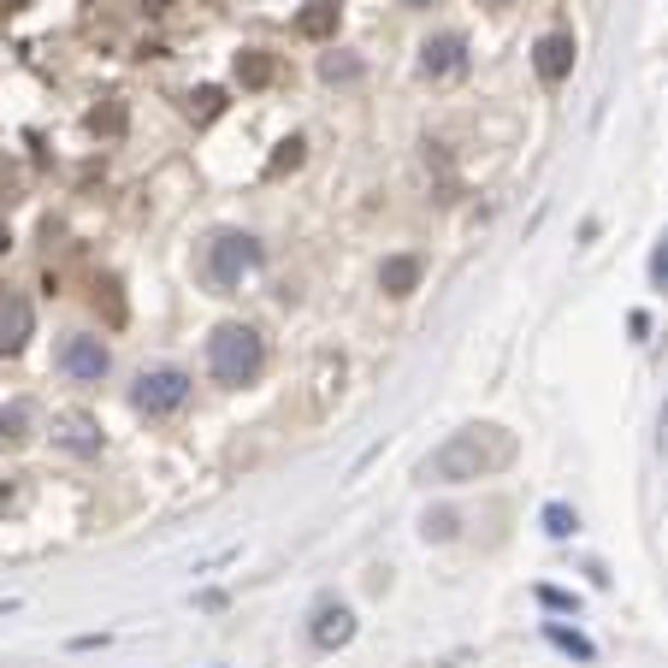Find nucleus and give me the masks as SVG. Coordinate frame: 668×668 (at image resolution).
<instances>
[{
  "label": "nucleus",
  "instance_id": "f257e3e1",
  "mask_svg": "<svg viewBox=\"0 0 668 668\" xmlns=\"http://www.w3.org/2000/svg\"><path fill=\"white\" fill-rule=\"evenodd\" d=\"M515 461V432L503 426H461L426 456L420 479L432 485H468V479H485V473H503Z\"/></svg>",
  "mask_w": 668,
  "mask_h": 668
},
{
  "label": "nucleus",
  "instance_id": "f03ea898",
  "mask_svg": "<svg viewBox=\"0 0 668 668\" xmlns=\"http://www.w3.org/2000/svg\"><path fill=\"white\" fill-rule=\"evenodd\" d=\"M260 367H267V343H260L255 326H243V319H231V326H220L208 338V373L220 385H255Z\"/></svg>",
  "mask_w": 668,
  "mask_h": 668
},
{
  "label": "nucleus",
  "instance_id": "7ed1b4c3",
  "mask_svg": "<svg viewBox=\"0 0 668 668\" xmlns=\"http://www.w3.org/2000/svg\"><path fill=\"white\" fill-rule=\"evenodd\" d=\"M255 267H260V243L249 231H220V237L208 243V255H201V272H208L213 290H237Z\"/></svg>",
  "mask_w": 668,
  "mask_h": 668
},
{
  "label": "nucleus",
  "instance_id": "20e7f679",
  "mask_svg": "<svg viewBox=\"0 0 668 668\" xmlns=\"http://www.w3.org/2000/svg\"><path fill=\"white\" fill-rule=\"evenodd\" d=\"M130 402L142 414H178L190 402V373L184 367H149L137 385H130Z\"/></svg>",
  "mask_w": 668,
  "mask_h": 668
},
{
  "label": "nucleus",
  "instance_id": "39448f33",
  "mask_svg": "<svg viewBox=\"0 0 668 668\" xmlns=\"http://www.w3.org/2000/svg\"><path fill=\"white\" fill-rule=\"evenodd\" d=\"M60 373L66 379H78V385H101L113 373V355H107V343L90 338V331H78V338H66L60 343Z\"/></svg>",
  "mask_w": 668,
  "mask_h": 668
},
{
  "label": "nucleus",
  "instance_id": "423d86ee",
  "mask_svg": "<svg viewBox=\"0 0 668 668\" xmlns=\"http://www.w3.org/2000/svg\"><path fill=\"white\" fill-rule=\"evenodd\" d=\"M36 331V308L24 290H0V355H19Z\"/></svg>",
  "mask_w": 668,
  "mask_h": 668
},
{
  "label": "nucleus",
  "instance_id": "0eeeda50",
  "mask_svg": "<svg viewBox=\"0 0 668 668\" xmlns=\"http://www.w3.org/2000/svg\"><path fill=\"white\" fill-rule=\"evenodd\" d=\"M461 66H468V36L461 31H438L420 42V71L426 78H456Z\"/></svg>",
  "mask_w": 668,
  "mask_h": 668
},
{
  "label": "nucleus",
  "instance_id": "6e6552de",
  "mask_svg": "<svg viewBox=\"0 0 668 668\" xmlns=\"http://www.w3.org/2000/svg\"><path fill=\"white\" fill-rule=\"evenodd\" d=\"M308 638H314L319 651H338V645H350V638H355V616H350V603H338V598L314 603Z\"/></svg>",
  "mask_w": 668,
  "mask_h": 668
},
{
  "label": "nucleus",
  "instance_id": "1a4fd4ad",
  "mask_svg": "<svg viewBox=\"0 0 668 668\" xmlns=\"http://www.w3.org/2000/svg\"><path fill=\"white\" fill-rule=\"evenodd\" d=\"M532 71H539L544 83H562L574 71V36L569 31H550L532 42Z\"/></svg>",
  "mask_w": 668,
  "mask_h": 668
},
{
  "label": "nucleus",
  "instance_id": "9d476101",
  "mask_svg": "<svg viewBox=\"0 0 668 668\" xmlns=\"http://www.w3.org/2000/svg\"><path fill=\"white\" fill-rule=\"evenodd\" d=\"M54 444L78 449V456H95V449H101V432H95L90 414H60V420H54Z\"/></svg>",
  "mask_w": 668,
  "mask_h": 668
},
{
  "label": "nucleus",
  "instance_id": "9b49d317",
  "mask_svg": "<svg viewBox=\"0 0 668 668\" xmlns=\"http://www.w3.org/2000/svg\"><path fill=\"white\" fill-rule=\"evenodd\" d=\"M379 290L385 296H409V290H420V260L414 255H390L379 267Z\"/></svg>",
  "mask_w": 668,
  "mask_h": 668
},
{
  "label": "nucleus",
  "instance_id": "f8f14e48",
  "mask_svg": "<svg viewBox=\"0 0 668 668\" xmlns=\"http://www.w3.org/2000/svg\"><path fill=\"white\" fill-rule=\"evenodd\" d=\"M296 36L331 42V36H338V7H331V0H314V7H302V12H296Z\"/></svg>",
  "mask_w": 668,
  "mask_h": 668
},
{
  "label": "nucleus",
  "instance_id": "ddd939ff",
  "mask_svg": "<svg viewBox=\"0 0 668 668\" xmlns=\"http://www.w3.org/2000/svg\"><path fill=\"white\" fill-rule=\"evenodd\" d=\"M272 78H279V60H272L267 48H243L237 54V83L243 90H267Z\"/></svg>",
  "mask_w": 668,
  "mask_h": 668
},
{
  "label": "nucleus",
  "instance_id": "4468645a",
  "mask_svg": "<svg viewBox=\"0 0 668 668\" xmlns=\"http://www.w3.org/2000/svg\"><path fill=\"white\" fill-rule=\"evenodd\" d=\"M31 426H36L31 402H7V409H0V449H7V444H24V438H31Z\"/></svg>",
  "mask_w": 668,
  "mask_h": 668
},
{
  "label": "nucleus",
  "instance_id": "2eb2a0df",
  "mask_svg": "<svg viewBox=\"0 0 668 668\" xmlns=\"http://www.w3.org/2000/svg\"><path fill=\"white\" fill-rule=\"evenodd\" d=\"M220 113H225V90H213V83L208 90H190V119L196 125H213Z\"/></svg>",
  "mask_w": 668,
  "mask_h": 668
},
{
  "label": "nucleus",
  "instance_id": "dca6fc26",
  "mask_svg": "<svg viewBox=\"0 0 668 668\" xmlns=\"http://www.w3.org/2000/svg\"><path fill=\"white\" fill-rule=\"evenodd\" d=\"M319 78H326V83H355L361 60H355V54H326V60H319Z\"/></svg>",
  "mask_w": 668,
  "mask_h": 668
},
{
  "label": "nucleus",
  "instance_id": "f3484780",
  "mask_svg": "<svg viewBox=\"0 0 668 668\" xmlns=\"http://www.w3.org/2000/svg\"><path fill=\"white\" fill-rule=\"evenodd\" d=\"M90 130H101V137H119L125 130V101H107V107L90 113Z\"/></svg>",
  "mask_w": 668,
  "mask_h": 668
},
{
  "label": "nucleus",
  "instance_id": "a211bd4d",
  "mask_svg": "<svg viewBox=\"0 0 668 668\" xmlns=\"http://www.w3.org/2000/svg\"><path fill=\"white\" fill-rule=\"evenodd\" d=\"M574 527H579V515L569 509V503H550V509H544V532H550V539H569Z\"/></svg>",
  "mask_w": 668,
  "mask_h": 668
},
{
  "label": "nucleus",
  "instance_id": "6ab92c4d",
  "mask_svg": "<svg viewBox=\"0 0 668 668\" xmlns=\"http://www.w3.org/2000/svg\"><path fill=\"white\" fill-rule=\"evenodd\" d=\"M95 308H107L113 326H125V296H119V284H113V279L95 284Z\"/></svg>",
  "mask_w": 668,
  "mask_h": 668
},
{
  "label": "nucleus",
  "instance_id": "aec40b11",
  "mask_svg": "<svg viewBox=\"0 0 668 668\" xmlns=\"http://www.w3.org/2000/svg\"><path fill=\"white\" fill-rule=\"evenodd\" d=\"M544 633H550V645H562V651H574L579 663H591V645L579 633H569V628H544Z\"/></svg>",
  "mask_w": 668,
  "mask_h": 668
},
{
  "label": "nucleus",
  "instance_id": "412c9836",
  "mask_svg": "<svg viewBox=\"0 0 668 668\" xmlns=\"http://www.w3.org/2000/svg\"><path fill=\"white\" fill-rule=\"evenodd\" d=\"M302 166V137H290L279 154H272V178H279V172H296Z\"/></svg>",
  "mask_w": 668,
  "mask_h": 668
},
{
  "label": "nucleus",
  "instance_id": "4be33fe9",
  "mask_svg": "<svg viewBox=\"0 0 668 668\" xmlns=\"http://www.w3.org/2000/svg\"><path fill=\"white\" fill-rule=\"evenodd\" d=\"M420 532H426V539H449V532H456V515H449V509H432Z\"/></svg>",
  "mask_w": 668,
  "mask_h": 668
},
{
  "label": "nucleus",
  "instance_id": "5701e85b",
  "mask_svg": "<svg viewBox=\"0 0 668 668\" xmlns=\"http://www.w3.org/2000/svg\"><path fill=\"white\" fill-rule=\"evenodd\" d=\"M651 284H657V290H668V237L657 243V255H651Z\"/></svg>",
  "mask_w": 668,
  "mask_h": 668
},
{
  "label": "nucleus",
  "instance_id": "b1692460",
  "mask_svg": "<svg viewBox=\"0 0 668 668\" xmlns=\"http://www.w3.org/2000/svg\"><path fill=\"white\" fill-rule=\"evenodd\" d=\"M539 598H544L550 609H574V598H569V591H550V586H544V591H539Z\"/></svg>",
  "mask_w": 668,
  "mask_h": 668
},
{
  "label": "nucleus",
  "instance_id": "393cba45",
  "mask_svg": "<svg viewBox=\"0 0 668 668\" xmlns=\"http://www.w3.org/2000/svg\"><path fill=\"white\" fill-rule=\"evenodd\" d=\"M172 7V0H142V12H166Z\"/></svg>",
  "mask_w": 668,
  "mask_h": 668
},
{
  "label": "nucleus",
  "instance_id": "a878e982",
  "mask_svg": "<svg viewBox=\"0 0 668 668\" xmlns=\"http://www.w3.org/2000/svg\"><path fill=\"white\" fill-rule=\"evenodd\" d=\"M479 7H515V0H479Z\"/></svg>",
  "mask_w": 668,
  "mask_h": 668
},
{
  "label": "nucleus",
  "instance_id": "bb28decb",
  "mask_svg": "<svg viewBox=\"0 0 668 668\" xmlns=\"http://www.w3.org/2000/svg\"><path fill=\"white\" fill-rule=\"evenodd\" d=\"M0 7H7V12H19V7H24V0H0Z\"/></svg>",
  "mask_w": 668,
  "mask_h": 668
},
{
  "label": "nucleus",
  "instance_id": "cd10ccee",
  "mask_svg": "<svg viewBox=\"0 0 668 668\" xmlns=\"http://www.w3.org/2000/svg\"><path fill=\"white\" fill-rule=\"evenodd\" d=\"M402 7H432V0H402Z\"/></svg>",
  "mask_w": 668,
  "mask_h": 668
},
{
  "label": "nucleus",
  "instance_id": "c85d7f7f",
  "mask_svg": "<svg viewBox=\"0 0 668 668\" xmlns=\"http://www.w3.org/2000/svg\"><path fill=\"white\" fill-rule=\"evenodd\" d=\"M7 243H12V237H7V225H0V249H7Z\"/></svg>",
  "mask_w": 668,
  "mask_h": 668
}]
</instances>
